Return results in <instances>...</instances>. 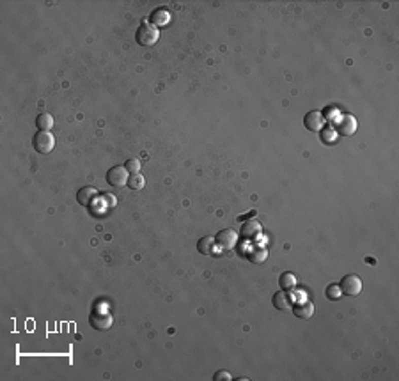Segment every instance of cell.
<instances>
[{
  "mask_svg": "<svg viewBox=\"0 0 399 381\" xmlns=\"http://www.w3.org/2000/svg\"><path fill=\"white\" fill-rule=\"evenodd\" d=\"M135 39L140 46H153V45H156L158 39H160V32H158V28L154 27V25L142 23L139 27V30H137Z\"/></svg>",
  "mask_w": 399,
  "mask_h": 381,
  "instance_id": "1",
  "label": "cell"
},
{
  "mask_svg": "<svg viewBox=\"0 0 399 381\" xmlns=\"http://www.w3.org/2000/svg\"><path fill=\"white\" fill-rule=\"evenodd\" d=\"M32 146L39 154H48L55 147V136L50 131H38L34 135V140H32Z\"/></svg>",
  "mask_w": 399,
  "mask_h": 381,
  "instance_id": "2",
  "label": "cell"
},
{
  "mask_svg": "<svg viewBox=\"0 0 399 381\" xmlns=\"http://www.w3.org/2000/svg\"><path fill=\"white\" fill-rule=\"evenodd\" d=\"M339 287L343 291V294H346V296H357L362 291V280L358 275H346L343 276Z\"/></svg>",
  "mask_w": 399,
  "mask_h": 381,
  "instance_id": "3",
  "label": "cell"
},
{
  "mask_svg": "<svg viewBox=\"0 0 399 381\" xmlns=\"http://www.w3.org/2000/svg\"><path fill=\"white\" fill-rule=\"evenodd\" d=\"M128 179H130V176H128V170L124 167H112L107 172V183L110 186H116V188L128 185Z\"/></svg>",
  "mask_w": 399,
  "mask_h": 381,
  "instance_id": "4",
  "label": "cell"
},
{
  "mask_svg": "<svg viewBox=\"0 0 399 381\" xmlns=\"http://www.w3.org/2000/svg\"><path fill=\"white\" fill-rule=\"evenodd\" d=\"M240 234H242V238L247 239V241H254V239H257L261 234H263V225H261V222H257V220H247L245 224L242 225Z\"/></svg>",
  "mask_w": 399,
  "mask_h": 381,
  "instance_id": "5",
  "label": "cell"
},
{
  "mask_svg": "<svg viewBox=\"0 0 399 381\" xmlns=\"http://www.w3.org/2000/svg\"><path fill=\"white\" fill-rule=\"evenodd\" d=\"M89 323L94 330H109L112 326V316L105 310H94L89 318Z\"/></svg>",
  "mask_w": 399,
  "mask_h": 381,
  "instance_id": "6",
  "label": "cell"
},
{
  "mask_svg": "<svg viewBox=\"0 0 399 381\" xmlns=\"http://www.w3.org/2000/svg\"><path fill=\"white\" fill-rule=\"evenodd\" d=\"M236 241H238V234H236L232 229H224V231L218 232L217 238H215V243H217V245L220 247L222 250L235 249Z\"/></svg>",
  "mask_w": 399,
  "mask_h": 381,
  "instance_id": "7",
  "label": "cell"
},
{
  "mask_svg": "<svg viewBox=\"0 0 399 381\" xmlns=\"http://www.w3.org/2000/svg\"><path fill=\"white\" fill-rule=\"evenodd\" d=\"M357 128H358L357 119H355L353 116H350V114H346V116H343L339 121H337V131H339V135L351 136V135H355Z\"/></svg>",
  "mask_w": 399,
  "mask_h": 381,
  "instance_id": "8",
  "label": "cell"
},
{
  "mask_svg": "<svg viewBox=\"0 0 399 381\" xmlns=\"http://www.w3.org/2000/svg\"><path fill=\"white\" fill-rule=\"evenodd\" d=\"M98 197H99L98 190L92 188V186H85V188L78 190V193H77L78 204H80V206H85V207H91Z\"/></svg>",
  "mask_w": 399,
  "mask_h": 381,
  "instance_id": "9",
  "label": "cell"
},
{
  "mask_svg": "<svg viewBox=\"0 0 399 381\" xmlns=\"http://www.w3.org/2000/svg\"><path fill=\"white\" fill-rule=\"evenodd\" d=\"M304 126L309 129V131H319L323 126V116L321 112L318 110H311V112L305 114L304 117Z\"/></svg>",
  "mask_w": 399,
  "mask_h": 381,
  "instance_id": "10",
  "label": "cell"
},
{
  "mask_svg": "<svg viewBox=\"0 0 399 381\" xmlns=\"http://www.w3.org/2000/svg\"><path fill=\"white\" fill-rule=\"evenodd\" d=\"M272 303L277 310H289L291 305H293V300H291V296L287 294V291L282 289V291H279V293L273 294Z\"/></svg>",
  "mask_w": 399,
  "mask_h": 381,
  "instance_id": "11",
  "label": "cell"
},
{
  "mask_svg": "<svg viewBox=\"0 0 399 381\" xmlns=\"http://www.w3.org/2000/svg\"><path fill=\"white\" fill-rule=\"evenodd\" d=\"M245 257L250 262H254V264H263L266 257H268V252H266L264 247H249V250L245 252Z\"/></svg>",
  "mask_w": 399,
  "mask_h": 381,
  "instance_id": "12",
  "label": "cell"
},
{
  "mask_svg": "<svg viewBox=\"0 0 399 381\" xmlns=\"http://www.w3.org/2000/svg\"><path fill=\"white\" fill-rule=\"evenodd\" d=\"M294 316L300 319H311L312 316H314V305L309 303V301H305V303H298L296 307L293 308Z\"/></svg>",
  "mask_w": 399,
  "mask_h": 381,
  "instance_id": "13",
  "label": "cell"
},
{
  "mask_svg": "<svg viewBox=\"0 0 399 381\" xmlns=\"http://www.w3.org/2000/svg\"><path fill=\"white\" fill-rule=\"evenodd\" d=\"M36 126L39 128V131H50L53 128V117L46 112L39 114L38 119H36Z\"/></svg>",
  "mask_w": 399,
  "mask_h": 381,
  "instance_id": "14",
  "label": "cell"
},
{
  "mask_svg": "<svg viewBox=\"0 0 399 381\" xmlns=\"http://www.w3.org/2000/svg\"><path fill=\"white\" fill-rule=\"evenodd\" d=\"M213 245H215V238L204 236V238H201L199 243H197V250L204 255H210V254H213Z\"/></svg>",
  "mask_w": 399,
  "mask_h": 381,
  "instance_id": "15",
  "label": "cell"
},
{
  "mask_svg": "<svg viewBox=\"0 0 399 381\" xmlns=\"http://www.w3.org/2000/svg\"><path fill=\"white\" fill-rule=\"evenodd\" d=\"M169 20H171V16H169V13L165 9H156L153 13V16H151V21H153L154 27H163V25L169 23Z\"/></svg>",
  "mask_w": 399,
  "mask_h": 381,
  "instance_id": "16",
  "label": "cell"
},
{
  "mask_svg": "<svg viewBox=\"0 0 399 381\" xmlns=\"http://www.w3.org/2000/svg\"><path fill=\"white\" fill-rule=\"evenodd\" d=\"M279 284L284 291H291L296 287V276H294L293 273H282L279 279Z\"/></svg>",
  "mask_w": 399,
  "mask_h": 381,
  "instance_id": "17",
  "label": "cell"
},
{
  "mask_svg": "<svg viewBox=\"0 0 399 381\" xmlns=\"http://www.w3.org/2000/svg\"><path fill=\"white\" fill-rule=\"evenodd\" d=\"M144 185H146V178H144L142 174H131L130 179H128V186H130L131 190H135V192H139V190L144 188Z\"/></svg>",
  "mask_w": 399,
  "mask_h": 381,
  "instance_id": "18",
  "label": "cell"
},
{
  "mask_svg": "<svg viewBox=\"0 0 399 381\" xmlns=\"http://www.w3.org/2000/svg\"><path fill=\"white\" fill-rule=\"evenodd\" d=\"M343 296V291H341L339 286H336V284H332V286H328V289H326V298L328 300H339V298Z\"/></svg>",
  "mask_w": 399,
  "mask_h": 381,
  "instance_id": "19",
  "label": "cell"
},
{
  "mask_svg": "<svg viewBox=\"0 0 399 381\" xmlns=\"http://www.w3.org/2000/svg\"><path fill=\"white\" fill-rule=\"evenodd\" d=\"M124 168H126L130 174H137V172L140 170V161L137 160V158H131V160L126 161V165H124Z\"/></svg>",
  "mask_w": 399,
  "mask_h": 381,
  "instance_id": "20",
  "label": "cell"
},
{
  "mask_svg": "<svg viewBox=\"0 0 399 381\" xmlns=\"http://www.w3.org/2000/svg\"><path fill=\"white\" fill-rule=\"evenodd\" d=\"M231 378H232V376H231V372H229V371H218L217 374L213 376L215 381H231Z\"/></svg>",
  "mask_w": 399,
  "mask_h": 381,
  "instance_id": "21",
  "label": "cell"
},
{
  "mask_svg": "<svg viewBox=\"0 0 399 381\" xmlns=\"http://www.w3.org/2000/svg\"><path fill=\"white\" fill-rule=\"evenodd\" d=\"M102 199L105 200L107 202V207H114L117 204V200H116V197H112V195H109V193H105V195H102Z\"/></svg>",
  "mask_w": 399,
  "mask_h": 381,
  "instance_id": "22",
  "label": "cell"
},
{
  "mask_svg": "<svg viewBox=\"0 0 399 381\" xmlns=\"http://www.w3.org/2000/svg\"><path fill=\"white\" fill-rule=\"evenodd\" d=\"M256 213H257V211H256V210H252V211H249V213H247L245 217H243V215H240V217H238V222H243V220H245V218H254V217H256Z\"/></svg>",
  "mask_w": 399,
  "mask_h": 381,
  "instance_id": "23",
  "label": "cell"
}]
</instances>
